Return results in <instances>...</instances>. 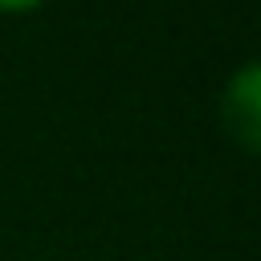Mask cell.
I'll list each match as a JSON object with an SVG mask.
<instances>
[{"mask_svg":"<svg viewBox=\"0 0 261 261\" xmlns=\"http://www.w3.org/2000/svg\"><path fill=\"white\" fill-rule=\"evenodd\" d=\"M257 106H261V98H257V65H245L232 77L228 94H224V118H228L232 135L249 151L257 147Z\"/></svg>","mask_w":261,"mask_h":261,"instance_id":"1","label":"cell"},{"mask_svg":"<svg viewBox=\"0 0 261 261\" xmlns=\"http://www.w3.org/2000/svg\"><path fill=\"white\" fill-rule=\"evenodd\" d=\"M29 4H37V0H0V8H29Z\"/></svg>","mask_w":261,"mask_h":261,"instance_id":"2","label":"cell"}]
</instances>
